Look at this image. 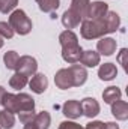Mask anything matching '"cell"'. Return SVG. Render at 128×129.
<instances>
[{"mask_svg":"<svg viewBox=\"0 0 128 129\" xmlns=\"http://www.w3.org/2000/svg\"><path fill=\"white\" fill-rule=\"evenodd\" d=\"M107 33L104 26V17L99 20H88L84 18L81 23V36L84 39H95L101 38Z\"/></svg>","mask_w":128,"mask_h":129,"instance_id":"6da1fadb","label":"cell"},{"mask_svg":"<svg viewBox=\"0 0 128 129\" xmlns=\"http://www.w3.org/2000/svg\"><path fill=\"white\" fill-rule=\"evenodd\" d=\"M39 5V9L48 14H53L59 8V0H36Z\"/></svg>","mask_w":128,"mask_h":129,"instance_id":"d4e9b609","label":"cell"},{"mask_svg":"<svg viewBox=\"0 0 128 129\" xmlns=\"http://www.w3.org/2000/svg\"><path fill=\"white\" fill-rule=\"evenodd\" d=\"M80 105H81L83 114H84L86 117H89V119L95 117L96 114L99 113V104L96 102L94 98H84V99L80 102Z\"/></svg>","mask_w":128,"mask_h":129,"instance_id":"ba28073f","label":"cell"},{"mask_svg":"<svg viewBox=\"0 0 128 129\" xmlns=\"http://www.w3.org/2000/svg\"><path fill=\"white\" fill-rule=\"evenodd\" d=\"M18 59H20V56L15 51H8L3 56V60H5V64H6L8 69H15L17 63H18Z\"/></svg>","mask_w":128,"mask_h":129,"instance_id":"484cf974","label":"cell"},{"mask_svg":"<svg viewBox=\"0 0 128 129\" xmlns=\"http://www.w3.org/2000/svg\"><path fill=\"white\" fill-rule=\"evenodd\" d=\"M14 123H15L14 114L9 113V111H6V110H2V111H0V128L12 129L14 128Z\"/></svg>","mask_w":128,"mask_h":129,"instance_id":"603a6c76","label":"cell"},{"mask_svg":"<svg viewBox=\"0 0 128 129\" xmlns=\"http://www.w3.org/2000/svg\"><path fill=\"white\" fill-rule=\"evenodd\" d=\"M81 53H83V50H81V47L78 44L62 47V57H63L65 62H68V63H77V62H80Z\"/></svg>","mask_w":128,"mask_h":129,"instance_id":"5b68a950","label":"cell"},{"mask_svg":"<svg viewBox=\"0 0 128 129\" xmlns=\"http://www.w3.org/2000/svg\"><path fill=\"white\" fill-rule=\"evenodd\" d=\"M9 26L12 27L14 32H17L18 35H27L32 30V21L30 18L26 15L24 11L17 9L11 14L9 17Z\"/></svg>","mask_w":128,"mask_h":129,"instance_id":"7a4b0ae2","label":"cell"},{"mask_svg":"<svg viewBox=\"0 0 128 129\" xmlns=\"http://www.w3.org/2000/svg\"><path fill=\"white\" fill-rule=\"evenodd\" d=\"M15 69L18 74H23L26 77H32V75H35V72L38 69V63L30 56H21L18 59V63H17Z\"/></svg>","mask_w":128,"mask_h":129,"instance_id":"3957f363","label":"cell"},{"mask_svg":"<svg viewBox=\"0 0 128 129\" xmlns=\"http://www.w3.org/2000/svg\"><path fill=\"white\" fill-rule=\"evenodd\" d=\"M112 114L118 119V120H127L128 119V104L125 101H116L115 104H112Z\"/></svg>","mask_w":128,"mask_h":129,"instance_id":"7c38bea8","label":"cell"},{"mask_svg":"<svg viewBox=\"0 0 128 129\" xmlns=\"http://www.w3.org/2000/svg\"><path fill=\"white\" fill-rule=\"evenodd\" d=\"M127 56H128V50H127V48H122V50H121V53H119V56H118V62L122 64V68H124L125 71H127V64H128Z\"/></svg>","mask_w":128,"mask_h":129,"instance_id":"f546056e","label":"cell"},{"mask_svg":"<svg viewBox=\"0 0 128 129\" xmlns=\"http://www.w3.org/2000/svg\"><path fill=\"white\" fill-rule=\"evenodd\" d=\"M107 12H109L107 3H104V2H94V3H89L88 12H86V18L88 20H99Z\"/></svg>","mask_w":128,"mask_h":129,"instance_id":"277c9868","label":"cell"},{"mask_svg":"<svg viewBox=\"0 0 128 129\" xmlns=\"http://www.w3.org/2000/svg\"><path fill=\"white\" fill-rule=\"evenodd\" d=\"M27 83H29V77H26V75H23V74H18V72H15V74L11 77V80H9V86H11L12 89H15V90L23 89Z\"/></svg>","mask_w":128,"mask_h":129,"instance_id":"d6986e66","label":"cell"},{"mask_svg":"<svg viewBox=\"0 0 128 129\" xmlns=\"http://www.w3.org/2000/svg\"><path fill=\"white\" fill-rule=\"evenodd\" d=\"M88 8H89V0H72V3H71V9L75 14H78L81 17V20L86 18Z\"/></svg>","mask_w":128,"mask_h":129,"instance_id":"ffe728a7","label":"cell"},{"mask_svg":"<svg viewBox=\"0 0 128 129\" xmlns=\"http://www.w3.org/2000/svg\"><path fill=\"white\" fill-rule=\"evenodd\" d=\"M0 129H2V128H0Z\"/></svg>","mask_w":128,"mask_h":129,"instance_id":"d590c367","label":"cell"},{"mask_svg":"<svg viewBox=\"0 0 128 129\" xmlns=\"http://www.w3.org/2000/svg\"><path fill=\"white\" fill-rule=\"evenodd\" d=\"M122 96V92L119 90V87H115V86H112V87H109V89H105L104 92H102V99H104V102L105 104H115L116 101H119Z\"/></svg>","mask_w":128,"mask_h":129,"instance_id":"ac0fdd59","label":"cell"},{"mask_svg":"<svg viewBox=\"0 0 128 129\" xmlns=\"http://www.w3.org/2000/svg\"><path fill=\"white\" fill-rule=\"evenodd\" d=\"M3 44H5V41H3V38H2V36H0V48H2V47H3Z\"/></svg>","mask_w":128,"mask_h":129,"instance_id":"e575fe53","label":"cell"},{"mask_svg":"<svg viewBox=\"0 0 128 129\" xmlns=\"http://www.w3.org/2000/svg\"><path fill=\"white\" fill-rule=\"evenodd\" d=\"M80 62H81V64H84L88 68H94L96 64H99V54L96 51H92V50L83 51L81 57H80Z\"/></svg>","mask_w":128,"mask_h":129,"instance_id":"e0dca14e","label":"cell"},{"mask_svg":"<svg viewBox=\"0 0 128 129\" xmlns=\"http://www.w3.org/2000/svg\"><path fill=\"white\" fill-rule=\"evenodd\" d=\"M80 21H81V17H80L78 14H75L72 9H68L63 15H62V24H63L66 29H74V27H77V26L80 24Z\"/></svg>","mask_w":128,"mask_h":129,"instance_id":"5bb4252c","label":"cell"},{"mask_svg":"<svg viewBox=\"0 0 128 129\" xmlns=\"http://www.w3.org/2000/svg\"><path fill=\"white\" fill-rule=\"evenodd\" d=\"M24 129H36V126H35L33 122H30V123H26L24 125Z\"/></svg>","mask_w":128,"mask_h":129,"instance_id":"836d02e7","label":"cell"},{"mask_svg":"<svg viewBox=\"0 0 128 129\" xmlns=\"http://www.w3.org/2000/svg\"><path fill=\"white\" fill-rule=\"evenodd\" d=\"M50 122H51V117H50V114L47 111H41L39 114L35 116V120H33L36 129H48Z\"/></svg>","mask_w":128,"mask_h":129,"instance_id":"44dd1931","label":"cell"},{"mask_svg":"<svg viewBox=\"0 0 128 129\" xmlns=\"http://www.w3.org/2000/svg\"><path fill=\"white\" fill-rule=\"evenodd\" d=\"M17 98H18L20 113H21V111H32V110H35V102H33V99L29 96V95L20 93V95H17Z\"/></svg>","mask_w":128,"mask_h":129,"instance_id":"7402d4cb","label":"cell"},{"mask_svg":"<svg viewBox=\"0 0 128 129\" xmlns=\"http://www.w3.org/2000/svg\"><path fill=\"white\" fill-rule=\"evenodd\" d=\"M62 111L68 119H78L83 111H81V105L78 101H66L62 107Z\"/></svg>","mask_w":128,"mask_h":129,"instance_id":"9c48e42d","label":"cell"},{"mask_svg":"<svg viewBox=\"0 0 128 129\" xmlns=\"http://www.w3.org/2000/svg\"><path fill=\"white\" fill-rule=\"evenodd\" d=\"M2 105L5 107L6 111L15 114V113H20V105H18V98L17 95H12V93H6L3 96V101H2Z\"/></svg>","mask_w":128,"mask_h":129,"instance_id":"9a60e30c","label":"cell"},{"mask_svg":"<svg viewBox=\"0 0 128 129\" xmlns=\"http://www.w3.org/2000/svg\"><path fill=\"white\" fill-rule=\"evenodd\" d=\"M59 129H83V128L75 122H62Z\"/></svg>","mask_w":128,"mask_h":129,"instance_id":"4dcf8cb0","label":"cell"},{"mask_svg":"<svg viewBox=\"0 0 128 129\" xmlns=\"http://www.w3.org/2000/svg\"><path fill=\"white\" fill-rule=\"evenodd\" d=\"M102 129H119V126H118L116 123H113V122H109V123L104 125V128Z\"/></svg>","mask_w":128,"mask_h":129,"instance_id":"1f68e13d","label":"cell"},{"mask_svg":"<svg viewBox=\"0 0 128 129\" xmlns=\"http://www.w3.org/2000/svg\"><path fill=\"white\" fill-rule=\"evenodd\" d=\"M14 30H12V27L9 26V23H5V21H0V36L2 38H8V39H11L12 36H14Z\"/></svg>","mask_w":128,"mask_h":129,"instance_id":"83f0119b","label":"cell"},{"mask_svg":"<svg viewBox=\"0 0 128 129\" xmlns=\"http://www.w3.org/2000/svg\"><path fill=\"white\" fill-rule=\"evenodd\" d=\"M59 41H60V45H62V47L78 44V39H77L75 33L72 32V30H65V32H62L60 36H59Z\"/></svg>","mask_w":128,"mask_h":129,"instance_id":"cb8c5ba5","label":"cell"},{"mask_svg":"<svg viewBox=\"0 0 128 129\" xmlns=\"http://www.w3.org/2000/svg\"><path fill=\"white\" fill-rule=\"evenodd\" d=\"M29 86H30V89H32L33 93L41 95V93H44V92L47 90V87H48V80H47V77H45L44 74H35L32 77V80L29 81Z\"/></svg>","mask_w":128,"mask_h":129,"instance_id":"52a82bcc","label":"cell"},{"mask_svg":"<svg viewBox=\"0 0 128 129\" xmlns=\"http://www.w3.org/2000/svg\"><path fill=\"white\" fill-rule=\"evenodd\" d=\"M118 75V69L113 63H104L98 69V77L102 81H110Z\"/></svg>","mask_w":128,"mask_h":129,"instance_id":"4fadbf2b","label":"cell"},{"mask_svg":"<svg viewBox=\"0 0 128 129\" xmlns=\"http://www.w3.org/2000/svg\"><path fill=\"white\" fill-rule=\"evenodd\" d=\"M17 3H18V0H0V12H3V14L11 12L17 6Z\"/></svg>","mask_w":128,"mask_h":129,"instance_id":"4316f807","label":"cell"},{"mask_svg":"<svg viewBox=\"0 0 128 129\" xmlns=\"http://www.w3.org/2000/svg\"><path fill=\"white\" fill-rule=\"evenodd\" d=\"M69 71H71V75H72V81H74V87H78V86H83L88 80V72L83 66L80 64H72L69 66Z\"/></svg>","mask_w":128,"mask_h":129,"instance_id":"30bf717a","label":"cell"},{"mask_svg":"<svg viewBox=\"0 0 128 129\" xmlns=\"http://www.w3.org/2000/svg\"><path fill=\"white\" fill-rule=\"evenodd\" d=\"M5 95H6V90L0 86V105H2V101H3V96H5Z\"/></svg>","mask_w":128,"mask_h":129,"instance_id":"d6a6232c","label":"cell"},{"mask_svg":"<svg viewBox=\"0 0 128 129\" xmlns=\"http://www.w3.org/2000/svg\"><path fill=\"white\" fill-rule=\"evenodd\" d=\"M20 114V122L23 123V125H26V123H30L35 120V111H21V113H18Z\"/></svg>","mask_w":128,"mask_h":129,"instance_id":"f1b7e54d","label":"cell"},{"mask_svg":"<svg viewBox=\"0 0 128 129\" xmlns=\"http://www.w3.org/2000/svg\"><path fill=\"white\" fill-rule=\"evenodd\" d=\"M96 48L102 56H112L116 50V41L112 38H101L96 44Z\"/></svg>","mask_w":128,"mask_h":129,"instance_id":"8fae6325","label":"cell"},{"mask_svg":"<svg viewBox=\"0 0 128 129\" xmlns=\"http://www.w3.org/2000/svg\"><path fill=\"white\" fill-rule=\"evenodd\" d=\"M119 23H121V20H119V15L116 14V12H107L105 15H104V26H105V30L107 33H113L118 30V27H119Z\"/></svg>","mask_w":128,"mask_h":129,"instance_id":"2e32d148","label":"cell"},{"mask_svg":"<svg viewBox=\"0 0 128 129\" xmlns=\"http://www.w3.org/2000/svg\"><path fill=\"white\" fill-rule=\"evenodd\" d=\"M54 83L59 89L62 90H66L69 87H74V81H72V75H71V71L69 68L68 69H60L56 77H54Z\"/></svg>","mask_w":128,"mask_h":129,"instance_id":"8992f818","label":"cell"}]
</instances>
